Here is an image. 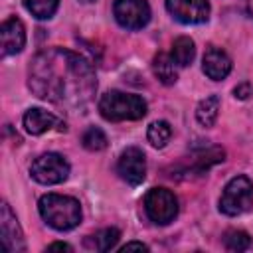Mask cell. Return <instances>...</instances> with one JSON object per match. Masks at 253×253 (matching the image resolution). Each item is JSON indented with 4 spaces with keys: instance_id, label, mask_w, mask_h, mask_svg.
Listing matches in <instances>:
<instances>
[{
    "instance_id": "10",
    "label": "cell",
    "mask_w": 253,
    "mask_h": 253,
    "mask_svg": "<svg viewBox=\"0 0 253 253\" xmlns=\"http://www.w3.org/2000/svg\"><path fill=\"white\" fill-rule=\"evenodd\" d=\"M0 235H2V245L10 253H18L26 249L24 243V233L20 229V223L10 210L8 202H2L0 206Z\"/></svg>"
},
{
    "instance_id": "24",
    "label": "cell",
    "mask_w": 253,
    "mask_h": 253,
    "mask_svg": "<svg viewBox=\"0 0 253 253\" xmlns=\"http://www.w3.org/2000/svg\"><path fill=\"white\" fill-rule=\"evenodd\" d=\"M121 251H148V247L144 243H138V241H130L126 245L121 247Z\"/></svg>"
},
{
    "instance_id": "3",
    "label": "cell",
    "mask_w": 253,
    "mask_h": 253,
    "mask_svg": "<svg viewBox=\"0 0 253 253\" xmlns=\"http://www.w3.org/2000/svg\"><path fill=\"white\" fill-rule=\"evenodd\" d=\"M99 113L107 121H138L146 115V101L134 93L107 91L99 99Z\"/></svg>"
},
{
    "instance_id": "13",
    "label": "cell",
    "mask_w": 253,
    "mask_h": 253,
    "mask_svg": "<svg viewBox=\"0 0 253 253\" xmlns=\"http://www.w3.org/2000/svg\"><path fill=\"white\" fill-rule=\"evenodd\" d=\"M55 125H59L57 117L47 113V111H43V109H40V107H32L24 115V126H26V130L30 134H43L49 128H53Z\"/></svg>"
},
{
    "instance_id": "27",
    "label": "cell",
    "mask_w": 253,
    "mask_h": 253,
    "mask_svg": "<svg viewBox=\"0 0 253 253\" xmlns=\"http://www.w3.org/2000/svg\"><path fill=\"white\" fill-rule=\"evenodd\" d=\"M81 2H93V0H81Z\"/></svg>"
},
{
    "instance_id": "8",
    "label": "cell",
    "mask_w": 253,
    "mask_h": 253,
    "mask_svg": "<svg viewBox=\"0 0 253 253\" xmlns=\"http://www.w3.org/2000/svg\"><path fill=\"white\" fill-rule=\"evenodd\" d=\"M117 170L121 174V178L125 182H128L130 186H138L142 184L144 176H146V158L144 152L136 146H128L126 150L121 152L119 162H117Z\"/></svg>"
},
{
    "instance_id": "19",
    "label": "cell",
    "mask_w": 253,
    "mask_h": 253,
    "mask_svg": "<svg viewBox=\"0 0 253 253\" xmlns=\"http://www.w3.org/2000/svg\"><path fill=\"white\" fill-rule=\"evenodd\" d=\"M24 6L32 16H36L40 20H47L55 14L59 0H24Z\"/></svg>"
},
{
    "instance_id": "14",
    "label": "cell",
    "mask_w": 253,
    "mask_h": 253,
    "mask_svg": "<svg viewBox=\"0 0 253 253\" xmlns=\"http://www.w3.org/2000/svg\"><path fill=\"white\" fill-rule=\"evenodd\" d=\"M223 156H225V152L219 146H208V148L196 150L194 156H192V172L202 174L210 166H213L217 162H223Z\"/></svg>"
},
{
    "instance_id": "18",
    "label": "cell",
    "mask_w": 253,
    "mask_h": 253,
    "mask_svg": "<svg viewBox=\"0 0 253 253\" xmlns=\"http://www.w3.org/2000/svg\"><path fill=\"white\" fill-rule=\"evenodd\" d=\"M119 237H121V233L117 227H105V229H99L97 233L89 235L87 247H91L95 251H111L117 245Z\"/></svg>"
},
{
    "instance_id": "26",
    "label": "cell",
    "mask_w": 253,
    "mask_h": 253,
    "mask_svg": "<svg viewBox=\"0 0 253 253\" xmlns=\"http://www.w3.org/2000/svg\"><path fill=\"white\" fill-rule=\"evenodd\" d=\"M245 8H247V12H249V16L253 18V0H245Z\"/></svg>"
},
{
    "instance_id": "11",
    "label": "cell",
    "mask_w": 253,
    "mask_h": 253,
    "mask_svg": "<svg viewBox=\"0 0 253 253\" xmlns=\"http://www.w3.org/2000/svg\"><path fill=\"white\" fill-rule=\"evenodd\" d=\"M26 45V30L18 18H8L0 28V53L2 57L20 53Z\"/></svg>"
},
{
    "instance_id": "15",
    "label": "cell",
    "mask_w": 253,
    "mask_h": 253,
    "mask_svg": "<svg viewBox=\"0 0 253 253\" xmlns=\"http://www.w3.org/2000/svg\"><path fill=\"white\" fill-rule=\"evenodd\" d=\"M217 115H219V97L217 95H208L206 99L200 101V105L196 109V119L202 126H206V128L213 126L217 121Z\"/></svg>"
},
{
    "instance_id": "22",
    "label": "cell",
    "mask_w": 253,
    "mask_h": 253,
    "mask_svg": "<svg viewBox=\"0 0 253 253\" xmlns=\"http://www.w3.org/2000/svg\"><path fill=\"white\" fill-rule=\"evenodd\" d=\"M81 142H83V146H85L87 150L97 152V150L107 148V142H109V140H107V134H105L101 128H97V126H89V128L83 132Z\"/></svg>"
},
{
    "instance_id": "20",
    "label": "cell",
    "mask_w": 253,
    "mask_h": 253,
    "mask_svg": "<svg viewBox=\"0 0 253 253\" xmlns=\"http://www.w3.org/2000/svg\"><path fill=\"white\" fill-rule=\"evenodd\" d=\"M170 136H172V128L166 121H154L148 126V142L154 148H164L166 142L170 140Z\"/></svg>"
},
{
    "instance_id": "2",
    "label": "cell",
    "mask_w": 253,
    "mask_h": 253,
    "mask_svg": "<svg viewBox=\"0 0 253 253\" xmlns=\"http://www.w3.org/2000/svg\"><path fill=\"white\" fill-rule=\"evenodd\" d=\"M38 208L43 221L57 231H69L81 221V206L71 196L45 194L40 198Z\"/></svg>"
},
{
    "instance_id": "7",
    "label": "cell",
    "mask_w": 253,
    "mask_h": 253,
    "mask_svg": "<svg viewBox=\"0 0 253 253\" xmlns=\"http://www.w3.org/2000/svg\"><path fill=\"white\" fill-rule=\"evenodd\" d=\"M115 20L126 30H140L150 20V6L146 0H115Z\"/></svg>"
},
{
    "instance_id": "4",
    "label": "cell",
    "mask_w": 253,
    "mask_h": 253,
    "mask_svg": "<svg viewBox=\"0 0 253 253\" xmlns=\"http://www.w3.org/2000/svg\"><path fill=\"white\" fill-rule=\"evenodd\" d=\"M253 206V182L247 176L231 178L219 198V211L225 215H241Z\"/></svg>"
},
{
    "instance_id": "25",
    "label": "cell",
    "mask_w": 253,
    "mask_h": 253,
    "mask_svg": "<svg viewBox=\"0 0 253 253\" xmlns=\"http://www.w3.org/2000/svg\"><path fill=\"white\" fill-rule=\"evenodd\" d=\"M47 251H73V249L67 243H51V245H47Z\"/></svg>"
},
{
    "instance_id": "21",
    "label": "cell",
    "mask_w": 253,
    "mask_h": 253,
    "mask_svg": "<svg viewBox=\"0 0 253 253\" xmlns=\"http://www.w3.org/2000/svg\"><path fill=\"white\" fill-rule=\"evenodd\" d=\"M223 245L229 251H247L251 247V237L241 229H229L223 235Z\"/></svg>"
},
{
    "instance_id": "9",
    "label": "cell",
    "mask_w": 253,
    "mask_h": 253,
    "mask_svg": "<svg viewBox=\"0 0 253 253\" xmlns=\"http://www.w3.org/2000/svg\"><path fill=\"white\" fill-rule=\"evenodd\" d=\"M166 10L182 24H202L210 16L208 0H166Z\"/></svg>"
},
{
    "instance_id": "23",
    "label": "cell",
    "mask_w": 253,
    "mask_h": 253,
    "mask_svg": "<svg viewBox=\"0 0 253 253\" xmlns=\"http://www.w3.org/2000/svg\"><path fill=\"white\" fill-rule=\"evenodd\" d=\"M233 95H235L237 99H247V97L251 95V85H249V83H239V85L233 89Z\"/></svg>"
},
{
    "instance_id": "16",
    "label": "cell",
    "mask_w": 253,
    "mask_h": 253,
    "mask_svg": "<svg viewBox=\"0 0 253 253\" xmlns=\"http://www.w3.org/2000/svg\"><path fill=\"white\" fill-rule=\"evenodd\" d=\"M172 59L176 65L180 67H186L194 61V55H196V45H194V40H190L188 36H180L174 40L172 43Z\"/></svg>"
},
{
    "instance_id": "1",
    "label": "cell",
    "mask_w": 253,
    "mask_h": 253,
    "mask_svg": "<svg viewBox=\"0 0 253 253\" xmlns=\"http://www.w3.org/2000/svg\"><path fill=\"white\" fill-rule=\"evenodd\" d=\"M28 85L43 101L69 109L85 107L97 89L91 63L63 47L40 51L30 65Z\"/></svg>"
},
{
    "instance_id": "17",
    "label": "cell",
    "mask_w": 253,
    "mask_h": 253,
    "mask_svg": "<svg viewBox=\"0 0 253 253\" xmlns=\"http://www.w3.org/2000/svg\"><path fill=\"white\" fill-rule=\"evenodd\" d=\"M152 69H154V75L158 77V81L164 83V85H174L176 79H178V73H176L172 55H166V53H158V55H154Z\"/></svg>"
},
{
    "instance_id": "12",
    "label": "cell",
    "mask_w": 253,
    "mask_h": 253,
    "mask_svg": "<svg viewBox=\"0 0 253 253\" xmlns=\"http://www.w3.org/2000/svg\"><path fill=\"white\" fill-rule=\"evenodd\" d=\"M202 69H204V73H206L210 79L221 81V79H225V77L229 75V71H231V59H229V55H227L223 49L211 45V47H208L206 53H204Z\"/></svg>"
},
{
    "instance_id": "5",
    "label": "cell",
    "mask_w": 253,
    "mask_h": 253,
    "mask_svg": "<svg viewBox=\"0 0 253 253\" xmlns=\"http://www.w3.org/2000/svg\"><path fill=\"white\" fill-rule=\"evenodd\" d=\"M144 211L150 221L166 225L178 215V200L166 188H152L144 196Z\"/></svg>"
},
{
    "instance_id": "6",
    "label": "cell",
    "mask_w": 253,
    "mask_h": 253,
    "mask_svg": "<svg viewBox=\"0 0 253 253\" xmlns=\"http://www.w3.org/2000/svg\"><path fill=\"white\" fill-rule=\"evenodd\" d=\"M30 174L40 184H45V186L59 184L69 176V162L57 152H45L32 162Z\"/></svg>"
}]
</instances>
